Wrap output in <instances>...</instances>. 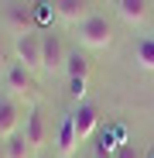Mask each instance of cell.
Here are the masks:
<instances>
[{
    "label": "cell",
    "mask_w": 154,
    "mask_h": 158,
    "mask_svg": "<svg viewBox=\"0 0 154 158\" xmlns=\"http://www.w3.org/2000/svg\"><path fill=\"white\" fill-rule=\"evenodd\" d=\"M21 117H24L21 103L14 96H0V141H7L10 134L21 131Z\"/></svg>",
    "instance_id": "7"
},
{
    "label": "cell",
    "mask_w": 154,
    "mask_h": 158,
    "mask_svg": "<svg viewBox=\"0 0 154 158\" xmlns=\"http://www.w3.org/2000/svg\"><path fill=\"white\" fill-rule=\"evenodd\" d=\"M116 14L123 17V24H130V28H144L151 21V4L147 0H116Z\"/></svg>",
    "instance_id": "9"
},
{
    "label": "cell",
    "mask_w": 154,
    "mask_h": 158,
    "mask_svg": "<svg viewBox=\"0 0 154 158\" xmlns=\"http://www.w3.org/2000/svg\"><path fill=\"white\" fill-rule=\"evenodd\" d=\"M34 17H38V31L48 28V24H55V21H58L55 4H34Z\"/></svg>",
    "instance_id": "15"
},
{
    "label": "cell",
    "mask_w": 154,
    "mask_h": 158,
    "mask_svg": "<svg viewBox=\"0 0 154 158\" xmlns=\"http://www.w3.org/2000/svg\"><path fill=\"white\" fill-rule=\"evenodd\" d=\"M147 158H154V151H147Z\"/></svg>",
    "instance_id": "19"
},
{
    "label": "cell",
    "mask_w": 154,
    "mask_h": 158,
    "mask_svg": "<svg viewBox=\"0 0 154 158\" xmlns=\"http://www.w3.org/2000/svg\"><path fill=\"white\" fill-rule=\"evenodd\" d=\"M75 38H79L82 48H93V52H103L113 45V24L103 17V14H89L79 28H75Z\"/></svg>",
    "instance_id": "1"
},
{
    "label": "cell",
    "mask_w": 154,
    "mask_h": 158,
    "mask_svg": "<svg viewBox=\"0 0 154 158\" xmlns=\"http://www.w3.org/2000/svg\"><path fill=\"white\" fill-rule=\"evenodd\" d=\"M65 76H69V83H86V76H89V59L82 55L79 48L65 55Z\"/></svg>",
    "instance_id": "12"
},
{
    "label": "cell",
    "mask_w": 154,
    "mask_h": 158,
    "mask_svg": "<svg viewBox=\"0 0 154 158\" xmlns=\"http://www.w3.org/2000/svg\"><path fill=\"white\" fill-rule=\"evenodd\" d=\"M55 14H58L62 24L79 28V24H82L93 10H89V0H55Z\"/></svg>",
    "instance_id": "10"
},
{
    "label": "cell",
    "mask_w": 154,
    "mask_h": 158,
    "mask_svg": "<svg viewBox=\"0 0 154 158\" xmlns=\"http://www.w3.org/2000/svg\"><path fill=\"white\" fill-rule=\"evenodd\" d=\"M10 69V45H7V35L0 31V72Z\"/></svg>",
    "instance_id": "17"
},
{
    "label": "cell",
    "mask_w": 154,
    "mask_h": 158,
    "mask_svg": "<svg viewBox=\"0 0 154 158\" xmlns=\"http://www.w3.org/2000/svg\"><path fill=\"white\" fill-rule=\"evenodd\" d=\"M58 158H75V151H79V134H75V120H72V114L69 117H62V124H58Z\"/></svg>",
    "instance_id": "11"
},
{
    "label": "cell",
    "mask_w": 154,
    "mask_h": 158,
    "mask_svg": "<svg viewBox=\"0 0 154 158\" xmlns=\"http://www.w3.org/2000/svg\"><path fill=\"white\" fill-rule=\"evenodd\" d=\"M113 158H147V151L137 148L134 141H120V148L113 151Z\"/></svg>",
    "instance_id": "16"
},
{
    "label": "cell",
    "mask_w": 154,
    "mask_h": 158,
    "mask_svg": "<svg viewBox=\"0 0 154 158\" xmlns=\"http://www.w3.org/2000/svg\"><path fill=\"white\" fill-rule=\"evenodd\" d=\"M41 35L45 31H24V35H14V59L24 65V69H31L38 72L41 69Z\"/></svg>",
    "instance_id": "2"
},
{
    "label": "cell",
    "mask_w": 154,
    "mask_h": 158,
    "mask_svg": "<svg viewBox=\"0 0 154 158\" xmlns=\"http://www.w3.org/2000/svg\"><path fill=\"white\" fill-rule=\"evenodd\" d=\"M65 55H69V52L62 48L58 35H55V31H45V35H41V69H45L48 76L65 72Z\"/></svg>",
    "instance_id": "4"
},
{
    "label": "cell",
    "mask_w": 154,
    "mask_h": 158,
    "mask_svg": "<svg viewBox=\"0 0 154 158\" xmlns=\"http://www.w3.org/2000/svg\"><path fill=\"white\" fill-rule=\"evenodd\" d=\"M24 138H28L31 151L48 144V120H45V110L41 107H31L28 114H24Z\"/></svg>",
    "instance_id": "6"
},
{
    "label": "cell",
    "mask_w": 154,
    "mask_h": 158,
    "mask_svg": "<svg viewBox=\"0 0 154 158\" xmlns=\"http://www.w3.org/2000/svg\"><path fill=\"white\" fill-rule=\"evenodd\" d=\"M4 24L10 35H24V31H38V17H34V7L24 4V0H7L4 7Z\"/></svg>",
    "instance_id": "3"
},
{
    "label": "cell",
    "mask_w": 154,
    "mask_h": 158,
    "mask_svg": "<svg viewBox=\"0 0 154 158\" xmlns=\"http://www.w3.org/2000/svg\"><path fill=\"white\" fill-rule=\"evenodd\" d=\"M0 158H4V148H0Z\"/></svg>",
    "instance_id": "20"
},
{
    "label": "cell",
    "mask_w": 154,
    "mask_h": 158,
    "mask_svg": "<svg viewBox=\"0 0 154 158\" xmlns=\"http://www.w3.org/2000/svg\"><path fill=\"white\" fill-rule=\"evenodd\" d=\"M134 62L147 72H154V38H137L134 45Z\"/></svg>",
    "instance_id": "14"
},
{
    "label": "cell",
    "mask_w": 154,
    "mask_h": 158,
    "mask_svg": "<svg viewBox=\"0 0 154 158\" xmlns=\"http://www.w3.org/2000/svg\"><path fill=\"white\" fill-rule=\"evenodd\" d=\"M4 158H31V144L24 138V131H17L4 141Z\"/></svg>",
    "instance_id": "13"
},
{
    "label": "cell",
    "mask_w": 154,
    "mask_h": 158,
    "mask_svg": "<svg viewBox=\"0 0 154 158\" xmlns=\"http://www.w3.org/2000/svg\"><path fill=\"white\" fill-rule=\"evenodd\" d=\"M69 93H72L75 100H79V96L86 93V83H69Z\"/></svg>",
    "instance_id": "18"
},
{
    "label": "cell",
    "mask_w": 154,
    "mask_h": 158,
    "mask_svg": "<svg viewBox=\"0 0 154 158\" xmlns=\"http://www.w3.org/2000/svg\"><path fill=\"white\" fill-rule=\"evenodd\" d=\"M72 120H75V134L79 141H89L99 127V107L96 103H79V107L72 110Z\"/></svg>",
    "instance_id": "8"
},
{
    "label": "cell",
    "mask_w": 154,
    "mask_h": 158,
    "mask_svg": "<svg viewBox=\"0 0 154 158\" xmlns=\"http://www.w3.org/2000/svg\"><path fill=\"white\" fill-rule=\"evenodd\" d=\"M4 86H7V96H14V100L34 96V89H38V83H34L31 69H24L21 62H14V65L4 72Z\"/></svg>",
    "instance_id": "5"
}]
</instances>
